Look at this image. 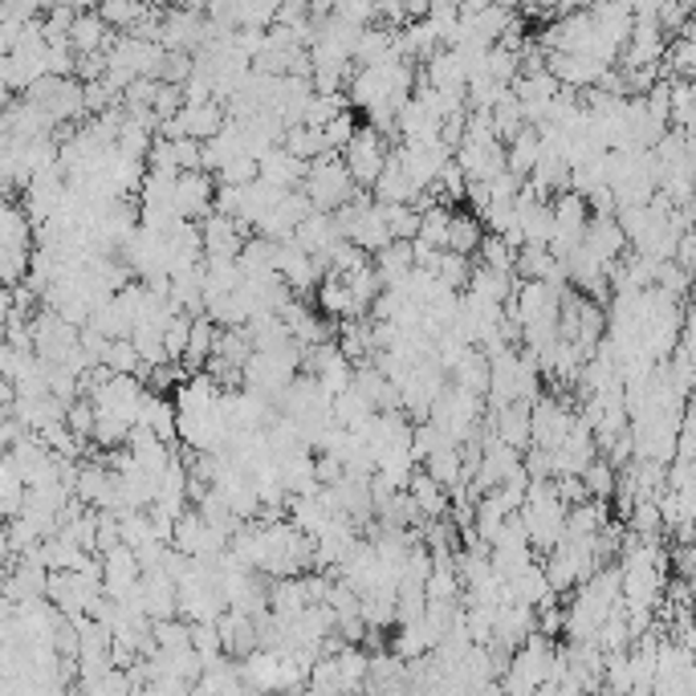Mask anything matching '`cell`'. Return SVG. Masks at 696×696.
<instances>
[{
  "label": "cell",
  "mask_w": 696,
  "mask_h": 696,
  "mask_svg": "<svg viewBox=\"0 0 696 696\" xmlns=\"http://www.w3.org/2000/svg\"><path fill=\"white\" fill-rule=\"evenodd\" d=\"M94 13L102 16V25H107L110 33H131L135 25L143 21V13H147V4H126V0H107V4H98Z\"/></svg>",
  "instance_id": "836d02e7"
},
{
  "label": "cell",
  "mask_w": 696,
  "mask_h": 696,
  "mask_svg": "<svg viewBox=\"0 0 696 696\" xmlns=\"http://www.w3.org/2000/svg\"><path fill=\"white\" fill-rule=\"evenodd\" d=\"M217 184H224V187H245V184H253L257 180V159H248V155H232L229 163L212 175Z\"/></svg>",
  "instance_id": "ab89813d"
},
{
  "label": "cell",
  "mask_w": 696,
  "mask_h": 696,
  "mask_svg": "<svg viewBox=\"0 0 696 696\" xmlns=\"http://www.w3.org/2000/svg\"><path fill=\"white\" fill-rule=\"evenodd\" d=\"M151 644L155 651H187L192 648V623H184V619L151 623Z\"/></svg>",
  "instance_id": "e575fe53"
},
{
  "label": "cell",
  "mask_w": 696,
  "mask_h": 696,
  "mask_svg": "<svg viewBox=\"0 0 696 696\" xmlns=\"http://www.w3.org/2000/svg\"><path fill=\"white\" fill-rule=\"evenodd\" d=\"M212 192H217V180L204 175V171H184L175 175V217L187 220V224H200L208 212H212Z\"/></svg>",
  "instance_id": "8992f818"
},
{
  "label": "cell",
  "mask_w": 696,
  "mask_h": 696,
  "mask_svg": "<svg viewBox=\"0 0 696 696\" xmlns=\"http://www.w3.org/2000/svg\"><path fill=\"white\" fill-rule=\"evenodd\" d=\"M468 273H473V261H468V257H456V253H440V257H436L432 278L440 281L444 290H452V294H461L464 285H468Z\"/></svg>",
  "instance_id": "8d00e7d4"
},
{
  "label": "cell",
  "mask_w": 696,
  "mask_h": 696,
  "mask_svg": "<svg viewBox=\"0 0 696 696\" xmlns=\"http://www.w3.org/2000/svg\"><path fill=\"white\" fill-rule=\"evenodd\" d=\"M449 220H452V208H444V204L428 208V212L419 217L416 241H424V245L436 248V253H444V245H449Z\"/></svg>",
  "instance_id": "1f68e13d"
},
{
  "label": "cell",
  "mask_w": 696,
  "mask_h": 696,
  "mask_svg": "<svg viewBox=\"0 0 696 696\" xmlns=\"http://www.w3.org/2000/svg\"><path fill=\"white\" fill-rule=\"evenodd\" d=\"M485 229H480V220L473 212H452L449 220V245L444 253H456V257H477V245Z\"/></svg>",
  "instance_id": "cb8c5ba5"
},
{
  "label": "cell",
  "mask_w": 696,
  "mask_h": 696,
  "mask_svg": "<svg viewBox=\"0 0 696 696\" xmlns=\"http://www.w3.org/2000/svg\"><path fill=\"white\" fill-rule=\"evenodd\" d=\"M449 383L468 391V395H480L485 400V391H489V358L480 355L477 346H468L461 355V363L449 371Z\"/></svg>",
  "instance_id": "ac0fdd59"
},
{
  "label": "cell",
  "mask_w": 696,
  "mask_h": 696,
  "mask_svg": "<svg viewBox=\"0 0 696 696\" xmlns=\"http://www.w3.org/2000/svg\"><path fill=\"white\" fill-rule=\"evenodd\" d=\"M387 155H391V143L383 139V135H375L371 126H355V135H351V143L342 147V168H346V175L355 180V187H363V192H371V184L379 180V171H383Z\"/></svg>",
  "instance_id": "277c9868"
},
{
  "label": "cell",
  "mask_w": 696,
  "mask_h": 696,
  "mask_svg": "<svg viewBox=\"0 0 696 696\" xmlns=\"http://www.w3.org/2000/svg\"><path fill=\"white\" fill-rule=\"evenodd\" d=\"M428 477L449 493V489H456V485H464V477H461V449H436L428 461L419 464Z\"/></svg>",
  "instance_id": "4316f807"
},
{
  "label": "cell",
  "mask_w": 696,
  "mask_h": 696,
  "mask_svg": "<svg viewBox=\"0 0 696 696\" xmlns=\"http://www.w3.org/2000/svg\"><path fill=\"white\" fill-rule=\"evenodd\" d=\"M403 493L416 501V510H419L424 522H440V517H449V493H444V489H440L424 468L412 473V480H407V489H403Z\"/></svg>",
  "instance_id": "4fadbf2b"
},
{
  "label": "cell",
  "mask_w": 696,
  "mask_h": 696,
  "mask_svg": "<svg viewBox=\"0 0 696 696\" xmlns=\"http://www.w3.org/2000/svg\"><path fill=\"white\" fill-rule=\"evenodd\" d=\"M245 334L253 342V351H281V346H290V330L281 322L278 314H257V318H248L245 322Z\"/></svg>",
  "instance_id": "603a6c76"
},
{
  "label": "cell",
  "mask_w": 696,
  "mask_h": 696,
  "mask_svg": "<svg viewBox=\"0 0 696 696\" xmlns=\"http://www.w3.org/2000/svg\"><path fill=\"white\" fill-rule=\"evenodd\" d=\"M554 497L562 501V505H566V510H571V505H583V501H590L578 477H558L554 480Z\"/></svg>",
  "instance_id": "7dc6e473"
},
{
  "label": "cell",
  "mask_w": 696,
  "mask_h": 696,
  "mask_svg": "<svg viewBox=\"0 0 696 696\" xmlns=\"http://www.w3.org/2000/svg\"><path fill=\"white\" fill-rule=\"evenodd\" d=\"M342 285L351 290V297H355V309L363 314V318H367V309H371L375 297L383 294V281H379V273H375L371 265H363V269H358V273H351V278L342 281Z\"/></svg>",
  "instance_id": "d590c367"
},
{
  "label": "cell",
  "mask_w": 696,
  "mask_h": 696,
  "mask_svg": "<svg viewBox=\"0 0 696 696\" xmlns=\"http://www.w3.org/2000/svg\"><path fill=\"white\" fill-rule=\"evenodd\" d=\"M281 151H290L294 159H302V163H309V159H318V155H326L322 147V135L318 131H309V126H285V135H281Z\"/></svg>",
  "instance_id": "d6a6232c"
},
{
  "label": "cell",
  "mask_w": 696,
  "mask_h": 696,
  "mask_svg": "<svg viewBox=\"0 0 696 696\" xmlns=\"http://www.w3.org/2000/svg\"><path fill=\"white\" fill-rule=\"evenodd\" d=\"M371 269L379 273L383 290H395V285L407 278V269H412V245H403V241H391L387 248H379V253H375Z\"/></svg>",
  "instance_id": "7402d4cb"
},
{
  "label": "cell",
  "mask_w": 696,
  "mask_h": 696,
  "mask_svg": "<svg viewBox=\"0 0 696 696\" xmlns=\"http://www.w3.org/2000/svg\"><path fill=\"white\" fill-rule=\"evenodd\" d=\"M538 135H534V131H522V135H517V139L513 143H505V171H510V175H517V180H526L529 171H534V163H538Z\"/></svg>",
  "instance_id": "83f0119b"
},
{
  "label": "cell",
  "mask_w": 696,
  "mask_h": 696,
  "mask_svg": "<svg viewBox=\"0 0 696 696\" xmlns=\"http://www.w3.org/2000/svg\"><path fill=\"white\" fill-rule=\"evenodd\" d=\"M571 424H574L571 403L541 391L538 400L529 403V449L554 452L558 444L571 436Z\"/></svg>",
  "instance_id": "5b68a950"
},
{
  "label": "cell",
  "mask_w": 696,
  "mask_h": 696,
  "mask_svg": "<svg viewBox=\"0 0 696 696\" xmlns=\"http://www.w3.org/2000/svg\"><path fill=\"white\" fill-rule=\"evenodd\" d=\"M314 306H318V314H322V318H339V322H346V318H363V314L355 309V297H351V290H346L339 278L318 281V290H314Z\"/></svg>",
  "instance_id": "d6986e66"
},
{
  "label": "cell",
  "mask_w": 696,
  "mask_h": 696,
  "mask_svg": "<svg viewBox=\"0 0 696 696\" xmlns=\"http://www.w3.org/2000/svg\"><path fill=\"white\" fill-rule=\"evenodd\" d=\"M505 583H510V599L513 603H522V607H541L546 599H554V590H550L546 574H541V562L526 566V571L505 578Z\"/></svg>",
  "instance_id": "44dd1931"
},
{
  "label": "cell",
  "mask_w": 696,
  "mask_h": 696,
  "mask_svg": "<svg viewBox=\"0 0 696 696\" xmlns=\"http://www.w3.org/2000/svg\"><path fill=\"white\" fill-rule=\"evenodd\" d=\"M578 480H583V489H587L590 501H611V493H615V485H619V473L603 461V456H595V461L583 468V477Z\"/></svg>",
  "instance_id": "f546056e"
},
{
  "label": "cell",
  "mask_w": 696,
  "mask_h": 696,
  "mask_svg": "<svg viewBox=\"0 0 696 696\" xmlns=\"http://www.w3.org/2000/svg\"><path fill=\"white\" fill-rule=\"evenodd\" d=\"M607 522H611V505H607V501H583V505H571V510H566V534H562V538L587 541V538H595Z\"/></svg>",
  "instance_id": "2e32d148"
},
{
  "label": "cell",
  "mask_w": 696,
  "mask_h": 696,
  "mask_svg": "<svg viewBox=\"0 0 696 696\" xmlns=\"http://www.w3.org/2000/svg\"><path fill=\"white\" fill-rule=\"evenodd\" d=\"M416 196H419V192L412 187V180H407V175L400 171V163H395V159L387 155V163H383V171H379V180L371 184V200L383 204V208H387V204H412Z\"/></svg>",
  "instance_id": "e0dca14e"
},
{
  "label": "cell",
  "mask_w": 696,
  "mask_h": 696,
  "mask_svg": "<svg viewBox=\"0 0 696 696\" xmlns=\"http://www.w3.org/2000/svg\"><path fill=\"white\" fill-rule=\"evenodd\" d=\"M339 224H334V217L330 212H309L302 224L294 229V245L302 248V253H309V257H322L330 245H339Z\"/></svg>",
  "instance_id": "7c38bea8"
},
{
  "label": "cell",
  "mask_w": 696,
  "mask_h": 696,
  "mask_svg": "<svg viewBox=\"0 0 696 696\" xmlns=\"http://www.w3.org/2000/svg\"><path fill=\"white\" fill-rule=\"evenodd\" d=\"M595 571H599V566H595V554H590V538L587 541L562 538L554 550L546 554V562H541V574H546V583H550V590H554L558 599L571 595L574 587H583Z\"/></svg>",
  "instance_id": "3957f363"
},
{
  "label": "cell",
  "mask_w": 696,
  "mask_h": 696,
  "mask_svg": "<svg viewBox=\"0 0 696 696\" xmlns=\"http://www.w3.org/2000/svg\"><path fill=\"white\" fill-rule=\"evenodd\" d=\"M196 229H200V241H204V257H224V261H236L241 245H245L248 236H253V229H248V224L220 217V212H208V217H204Z\"/></svg>",
  "instance_id": "52a82bcc"
},
{
  "label": "cell",
  "mask_w": 696,
  "mask_h": 696,
  "mask_svg": "<svg viewBox=\"0 0 696 696\" xmlns=\"http://www.w3.org/2000/svg\"><path fill=\"white\" fill-rule=\"evenodd\" d=\"M334 346H339V355L358 367V363H367L375 355L371 346V318H346L339 322V334H334Z\"/></svg>",
  "instance_id": "9a60e30c"
},
{
  "label": "cell",
  "mask_w": 696,
  "mask_h": 696,
  "mask_svg": "<svg viewBox=\"0 0 696 696\" xmlns=\"http://www.w3.org/2000/svg\"><path fill=\"white\" fill-rule=\"evenodd\" d=\"M558 269V261L550 257V248L541 245H522L513 253V278L517 281H546Z\"/></svg>",
  "instance_id": "484cf974"
},
{
  "label": "cell",
  "mask_w": 696,
  "mask_h": 696,
  "mask_svg": "<svg viewBox=\"0 0 696 696\" xmlns=\"http://www.w3.org/2000/svg\"><path fill=\"white\" fill-rule=\"evenodd\" d=\"M278 16L273 0H241L232 4V29H269Z\"/></svg>",
  "instance_id": "4dcf8cb0"
},
{
  "label": "cell",
  "mask_w": 696,
  "mask_h": 696,
  "mask_svg": "<svg viewBox=\"0 0 696 696\" xmlns=\"http://www.w3.org/2000/svg\"><path fill=\"white\" fill-rule=\"evenodd\" d=\"M477 265H485V269H493V273H505V278H513V248L501 241V236H480L477 245Z\"/></svg>",
  "instance_id": "74e56055"
},
{
  "label": "cell",
  "mask_w": 696,
  "mask_h": 696,
  "mask_svg": "<svg viewBox=\"0 0 696 696\" xmlns=\"http://www.w3.org/2000/svg\"><path fill=\"white\" fill-rule=\"evenodd\" d=\"M693 257H696V236H693V232H684L681 241H676V253H672V265H681L684 273H693Z\"/></svg>",
  "instance_id": "c3c4849f"
},
{
  "label": "cell",
  "mask_w": 696,
  "mask_h": 696,
  "mask_svg": "<svg viewBox=\"0 0 696 696\" xmlns=\"http://www.w3.org/2000/svg\"><path fill=\"white\" fill-rule=\"evenodd\" d=\"M184 107V94H180V86H155V98H151V119L155 123H168V119H175V110Z\"/></svg>",
  "instance_id": "ee69618b"
},
{
  "label": "cell",
  "mask_w": 696,
  "mask_h": 696,
  "mask_svg": "<svg viewBox=\"0 0 696 696\" xmlns=\"http://www.w3.org/2000/svg\"><path fill=\"white\" fill-rule=\"evenodd\" d=\"M187 77H192V53H180V49L163 53V65H159V77H155V82H163V86H184Z\"/></svg>",
  "instance_id": "7bdbcfd3"
},
{
  "label": "cell",
  "mask_w": 696,
  "mask_h": 696,
  "mask_svg": "<svg viewBox=\"0 0 696 696\" xmlns=\"http://www.w3.org/2000/svg\"><path fill=\"white\" fill-rule=\"evenodd\" d=\"M171 143V159H175V171H200V143L196 139H168Z\"/></svg>",
  "instance_id": "bcb514c9"
},
{
  "label": "cell",
  "mask_w": 696,
  "mask_h": 696,
  "mask_svg": "<svg viewBox=\"0 0 696 696\" xmlns=\"http://www.w3.org/2000/svg\"><path fill=\"white\" fill-rule=\"evenodd\" d=\"M302 192H306V200L314 212H339L342 204H351V196H355L358 187H355V180L346 175V168H342V155L326 151L306 163Z\"/></svg>",
  "instance_id": "7a4b0ae2"
},
{
  "label": "cell",
  "mask_w": 696,
  "mask_h": 696,
  "mask_svg": "<svg viewBox=\"0 0 696 696\" xmlns=\"http://www.w3.org/2000/svg\"><path fill=\"white\" fill-rule=\"evenodd\" d=\"M257 180L269 184L273 192H294V187H302V180H306V163L294 159L290 151L273 147V151H265L261 159H257Z\"/></svg>",
  "instance_id": "30bf717a"
},
{
  "label": "cell",
  "mask_w": 696,
  "mask_h": 696,
  "mask_svg": "<svg viewBox=\"0 0 696 696\" xmlns=\"http://www.w3.org/2000/svg\"><path fill=\"white\" fill-rule=\"evenodd\" d=\"M65 41L74 49V58H86V53H107L110 41H114V33L102 25V16L94 13V9H77L74 25L65 33Z\"/></svg>",
  "instance_id": "8fae6325"
},
{
  "label": "cell",
  "mask_w": 696,
  "mask_h": 696,
  "mask_svg": "<svg viewBox=\"0 0 696 696\" xmlns=\"http://www.w3.org/2000/svg\"><path fill=\"white\" fill-rule=\"evenodd\" d=\"M273 269H278V278L285 281V290H290L294 297L314 294V290H318V281H322L318 261H314L309 253H302L294 241L278 245V261H273Z\"/></svg>",
  "instance_id": "ba28073f"
},
{
  "label": "cell",
  "mask_w": 696,
  "mask_h": 696,
  "mask_svg": "<svg viewBox=\"0 0 696 696\" xmlns=\"http://www.w3.org/2000/svg\"><path fill=\"white\" fill-rule=\"evenodd\" d=\"M513 285H517V278L493 273V269H485V265L473 261V273H468L464 294L480 297V302H493V306H505V302H510V294H513Z\"/></svg>",
  "instance_id": "ffe728a7"
},
{
  "label": "cell",
  "mask_w": 696,
  "mask_h": 696,
  "mask_svg": "<svg viewBox=\"0 0 696 696\" xmlns=\"http://www.w3.org/2000/svg\"><path fill=\"white\" fill-rule=\"evenodd\" d=\"M583 248H587L590 257H599V265L619 261V257L627 253V241H623V232H619L615 217H611V220H590L587 236H583Z\"/></svg>",
  "instance_id": "5bb4252c"
},
{
  "label": "cell",
  "mask_w": 696,
  "mask_h": 696,
  "mask_svg": "<svg viewBox=\"0 0 696 696\" xmlns=\"http://www.w3.org/2000/svg\"><path fill=\"white\" fill-rule=\"evenodd\" d=\"M558 644L546 635H529L517 651H510V664L501 672V696H529L538 684L550 681V664H554Z\"/></svg>",
  "instance_id": "6da1fadb"
},
{
  "label": "cell",
  "mask_w": 696,
  "mask_h": 696,
  "mask_svg": "<svg viewBox=\"0 0 696 696\" xmlns=\"http://www.w3.org/2000/svg\"><path fill=\"white\" fill-rule=\"evenodd\" d=\"M351 102H346V94H309L306 107H302V126L309 131H322L326 123H334L339 114H346Z\"/></svg>",
  "instance_id": "d4e9b609"
},
{
  "label": "cell",
  "mask_w": 696,
  "mask_h": 696,
  "mask_svg": "<svg viewBox=\"0 0 696 696\" xmlns=\"http://www.w3.org/2000/svg\"><path fill=\"white\" fill-rule=\"evenodd\" d=\"M65 428L77 436V440H90L94 432V403L90 400H74L65 407Z\"/></svg>",
  "instance_id": "f6af8a7d"
},
{
  "label": "cell",
  "mask_w": 696,
  "mask_h": 696,
  "mask_svg": "<svg viewBox=\"0 0 696 696\" xmlns=\"http://www.w3.org/2000/svg\"><path fill=\"white\" fill-rule=\"evenodd\" d=\"M187 330H192V318H187V314H175V318L163 326V355H168V363H180V358H184Z\"/></svg>",
  "instance_id": "60d3db41"
},
{
  "label": "cell",
  "mask_w": 696,
  "mask_h": 696,
  "mask_svg": "<svg viewBox=\"0 0 696 696\" xmlns=\"http://www.w3.org/2000/svg\"><path fill=\"white\" fill-rule=\"evenodd\" d=\"M383 208V204H379ZM383 224H387V236L391 241H403V245H412L419 232V212L412 204H387L383 208Z\"/></svg>",
  "instance_id": "f1b7e54d"
},
{
  "label": "cell",
  "mask_w": 696,
  "mask_h": 696,
  "mask_svg": "<svg viewBox=\"0 0 696 696\" xmlns=\"http://www.w3.org/2000/svg\"><path fill=\"white\" fill-rule=\"evenodd\" d=\"M355 114H351V110H346V114H339V119H334V123H326L322 131H318V135H322V147L326 151H334V155H342V147H346V143H351V135H355Z\"/></svg>",
  "instance_id": "b9f144b4"
},
{
  "label": "cell",
  "mask_w": 696,
  "mask_h": 696,
  "mask_svg": "<svg viewBox=\"0 0 696 696\" xmlns=\"http://www.w3.org/2000/svg\"><path fill=\"white\" fill-rule=\"evenodd\" d=\"M102 558V595H107L110 603H119V599H126L131 590L139 587V558L131 554L126 546H114V550H107Z\"/></svg>",
  "instance_id": "9c48e42d"
},
{
  "label": "cell",
  "mask_w": 696,
  "mask_h": 696,
  "mask_svg": "<svg viewBox=\"0 0 696 696\" xmlns=\"http://www.w3.org/2000/svg\"><path fill=\"white\" fill-rule=\"evenodd\" d=\"M98 367H107L110 375H139L143 371V363H139V355H135L131 339L107 342V351H102V363H98Z\"/></svg>",
  "instance_id": "f35d334b"
}]
</instances>
